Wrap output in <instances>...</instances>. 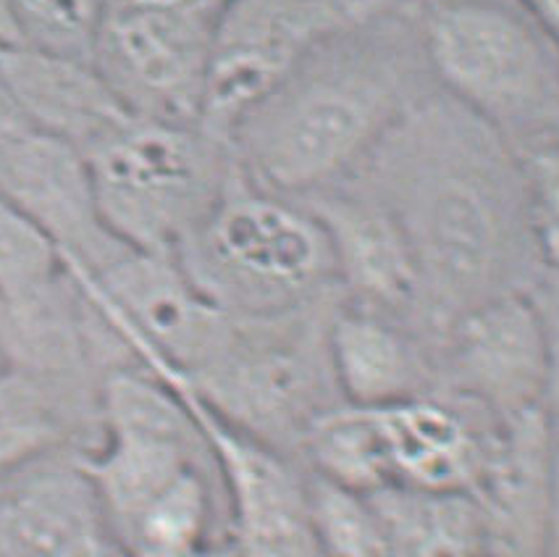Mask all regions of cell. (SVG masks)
<instances>
[{"label":"cell","mask_w":559,"mask_h":557,"mask_svg":"<svg viewBox=\"0 0 559 557\" xmlns=\"http://www.w3.org/2000/svg\"><path fill=\"white\" fill-rule=\"evenodd\" d=\"M140 368L164 379L203 431L226 502V531L237 557H321L310 518L308 471L300 460L239 429L200 398L190 379L164 360Z\"/></svg>","instance_id":"obj_8"},{"label":"cell","mask_w":559,"mask_h":557,"mask_svg":"<svg viewBox=\"0 0 559 557\" xmlns=\"http://www.w3.org/2000/svg\"><path fill=\"white\" fill-rule=\"evenodd\" d=\"M437 90L515 147L559 140V40L525 0H394Z\"/></svg>","instance_id":"obj_3"},{"label":"cell","mask_w":559,"mask_h":557,"mask_svg":"<svg viewBox=\"0 0 559 557\" xmlns=\"http://www.w3.org/2000/svg\"><path fill=\"white\" fill-rule=\"evenodd\" d=\"M342 289L273 316H231L229 334L190 379L213 411L300 460L305 434L344 405L329 355V327Z\"/></svg>","instance_id":"obj_5"},{"label":"cell","mask_w":559,"mask_h":557,"mask_svg":"<svg viewBox=\"0 0 559 557\" xmlns=\"http://www.w3.org/2000/svg\"><path fill=\"white\" fill-rule=\"evenodd\" d=\"M0 557H129L80 450L58 445L0 471Z\"/></svg>","instance_id":"obj_12"},{"label":"cell","mask_w":559,"mask_h":557,"mask_svg":"<svg viewBox=\"0 0 559 557\" xmlns=\"http://www.w3.org/2000/svg\"><path fill=\"white\" fill-rule=\"evenodd\" d=\"M5 371H9V366H5L3 355H0V379H3V377H5Z\"/></svg>","instance_id":"obj_29"},{"label":"cell","mask_w":559,"mask_h":557,"mask_svg":"<svg viewBox=\"0 0 559 557\" xmlns=\"http://www.w3.org/2000/svg\"><path fill=\"white\" fill-rule=\"evenodd\" d=\"M329 355L344 405L383 407L437 392L433 342L344 297L329 327Z\"/></svg>","instance_id":"obj_16"},{"label":"cell","mask_w":559,"mask_h":557,"mask_svg":"<svg viewBox=\"0 0 559 557\" xmlns=\"http://www.w3.org/2000/svg\"><path fill=\"white\" fill-rule=\"evenodd\" d=\"M557 434L546 411L497 420L471 497L489 557H542Z\"/></svg>","instance_id":"obj_14"},{"label":"cell","mask_w":559,"mask_h":557,"mask_svg":"<svg viewBox=\"0 0 559 557\" xmlns=\"http://www.w3.org/2000/svg\"><path fill=\"white\" fill-rule=\"evenodd\" d=\"M366 497L394 557H489L471 491L383 487Z\"/></svg>","instance_id":"obj_18"},{"label":"cell","mask_w":559,"mask_h":557,"mask_svg":"<svg viewBox=\"0 0 559 557\" xmlns=\"http://www.w3.org/2000/svg\"><path fill=\"white\" fill-rule=\"evenodd\" d=\"M63 274L56 245L0 198V300L29 295Z\"/></svg>","instance_id":"obj_21"},{"label":"cell","mask_w":559,"mask_h":557,"mask_svg":"<svg viewBox=\"0 0 559 557\" xmlns=\"http://www.w3.org/2000/svg\"><path fill=\"white\" fill-rule=\"evenodd\" d=\"M542 557H559V442L555 445V463H551L549 510H546V531H544Z\"/></svg>","instance_id":"obj_24"},{"label":"cell","mask_w":559,"mask_h":557,"mask_svg":"<svg viewBox=\"0 0 559 557\" xmlns=\"http://www.w3.org/2000/svg\"><path fill=\"white\" fill-rule=\"evenodd\" d=\"M97 216L121 245L177 252L234 171L226 142L200 125L123 114L82 151Z\"/></svg>","instance_id":"obj_6"},{"label":"cell","mask_w":559,"mask_h":557,"mask_svg":"<svg viewBox=\"0 0 559 557\" xmlns=\"http://www.w3.org/2000/svg\"><path fill=\"white\" fill-rule=\"evenodd\" d=\"M344 185L383 205L405 235L431 342L460 313L531 293L544 274L520 151L441 90L415 103Z\"/></svg>","instance_id":"obj_1"},{"label":"cell","mask_w":559,"mask_h":557,"mask_svg":"<svg viewBox=\"0 0 559 557\" xmlns=\"http://www.w3.org/2000/svg\"><path fill=\"white\" fill-rule=\"evenodd\" d=\"M22 45V32H19L16 3L14 0H0V50Z\"/></svg>","instance_id":"obj_25"},{"label":"cell","mask_w":559,"mask_h":557,"mask_svg":"<svg viewBox=\"0 0 559 557\" xmlns=\"http://www.w3.org/2000/svg\"><path fill=\"white\" fill-rule=\"evenodd\" d=\"M559 40V0H525Z\"/></svg>","instance_id":"obj_26"},{"label":"cell","mask_w":559,"mask_h":557,"mask_svg":"<svg viewBox=\"0 0 559 557\" xmlns=\"http://www.w3.org/2000/svg\"><path fill=\"white\" fill-rule=\"evenodd\" d=\"M174 256L207 300L239 319L284 313L340 289L321 222L302 203L252 185L237 164Z\"/></svg>","instance_id":"obj_4"},{"label":"cell","mask_w":559,"mask_h":557,"mask_svg":"<svg viewBox=\"0 0 559 557\" xmlns=\"http://www.w3.org/2000/svg\"><path fill=\"white\" fill-rule=\"evenodd\" d=\"M22 45L93 63L110 0H14Z\"/></svg>","instance_id":"obj_20"},{"label":"cell","mask_w":559,"mask_h":557,"mask_svg":"<svg viewBox=\"0 0 559 557\" xmlns=\"http://www.w3.org/2000/svg\"><path fill=\"white\" fill-rule=\"evenodd\" d=\"M431 90L413 29L394 5L349 14L239 121L231 158L252 185L308 203L353 179Z\"/></svg>","instance_id":"obj_2"},{"label":"cell","mask_w":559,"mask_h":557,"mask_svg":"<svg viewBox=\"0 0 559 557\" xmlns=\"http://www.w3.org/2000/svg\"><path fill=\"white\" fill-rule=\"evenodd\" d=\"M198 557H237V553H234L231 544L226 542V544H218V547L205 549V553H203V555H198Z\"/></svg>","instance_id":"obj_28"},{"label":"cell","mask_w":559,"mask_h":557,"mask_svg":"<svg viewBox=\"0 0 559 557\" xmlns=\"http://www.w3.org/2000/svg\"><path fill=\"white\" fill-rule=\"evenodd\" d=\"M533 303L544 319L549 342V390H546V416L551 431H559V265H546L536 287L531 289Z\"/></svg>","instance_id":"obj_23"},{"label":"cell","mask_w":559,"mask_h":557,"mask_svg":"<svg viewBox=\"0 0 559 557\" xmlns=\"http://www.w3.org/2000/svg\"><path fill=\"white\" fill-rule=\"evenodd\" d=\"M344 16L318 0H231L213 37L200 127L229 145L239 121Z\"/></svg>","instance_id":"obj_11"},{"label":"cell","mask_w":559,"mask_h":557,"mask_svg":"<svg viewBox=\"0 0 559 557\" xmlns=\"http://www.w3.org/2000/svg\"><path fill=\"white\" fill-rule=\"evenodd\" d=\"M302 205L326 232L344 300L405 321L426 336L418 269L386 209L353 185L334 187Z\"/></svg>","instance_id":"obj_13"},{"label":"cell","mask_w":559,"mask_h":557,"mask_svg":"<svg viewBox=\"0 0 559 557\" xmlns=\"http://www.w3.org/2000/svg\"><path fill=\"white\" fill-rule=\"evenodd\" d=\"M0 198L43 232L61 261L103 269L127 248L97 216L82 153L22 111L0 76Z\"/></svg>","instance_id":"obj_10"},{"label":"cell","mask_w":559,"mask_h":557,"mask_svg":"<svg viewBox=\"0 0 559 557\" xmlns=\"http://www.w3.org/2000/svg\"><path fill=\"white\" fill-rule=\"evenodd\" d=\"M437 392L497 420L546 411L549 342L531 293L493 297L433 340Z\"/></svg>","instance_id":"obj_9"},{"label":"cell","mask_w":559,"mask_h":557,"mask_svg":"<svg viewBox=\"0 0 559 557\" xmlns=\"http://www.w3.org/2000/svg\"><path fill=\"white\" fill-rule=\"evenodd\" d=\"M318 3L331 5V9L342 11V14H357V11H366L370 0H318Z\"/></svg>","instance_id":"obj_27"},{"label":"cell","mask_w":559,"mask_h":557,"mask_svg":"<svg viewBox=\"0 0 559 557\" xmlns=\"http://www.w3.org/2000/svg\"><path fill=\"white\" fill-rule=\"evenodd\" d=\"M231 0H110L93 67L123 108L200 125L213 37Z\"/></svg>","instance_id":"obj_7"},{"label":"cell","mask_w":559,"mask_h":557,"mask_svg":"<svg viewBox=\"0 0 559 557\" xmlns=\"http://www.w3.org/2000/svg\"><path fill=\"white\" fill-rule=\"evenodd\" d=\"M310 518L321 557H394L366 495L310 474Z\"/></svg>","instance_id":"obj_19"},{"label":"cell","mask_w":559,"mask_h":557,"mask_svg":"<svg viewBox=\"0 0 559 557\" xmlns=\"http://www.w3.org/2000/svg\"><path fill=\"white\" fill-rule=\"evenodd\" d=\"M368 411L381 437L389 487L473 489L497 418L444 394Z\"/></svg>","instance_id":"obj_15"},{"label":"cell","mask_w":559,"mask_h":557,"mask_svg":"<svg viewBox=\"0 0 559 557\" xmlns=\"http://www.w3.org/2000/svg\"><path fill=\"white\" fill-rule=\"evenodd\" d=\"M0 76L37 127L80 153L129 114L90 61L16 45L0 50Z\"/></svg>","instance_id":"obj_17"},{"label":"cell","mask_w":559,"mask_h":557,"mask_svg":"<svg viewBox=\"0 0 559 557\" xmlns=\"http://www.w3.org/2000/svg\"><path fill=\"white\" fill-rule=\"evenodd\" d=\"M518 151L546 265H559V140Z\"/></svg>","instance_id":"obj_22"}]
</instances>
